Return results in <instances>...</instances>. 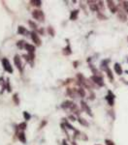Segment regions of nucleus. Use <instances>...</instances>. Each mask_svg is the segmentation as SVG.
<instances>
[{
    "label": "nucleus",
    "instance_id": "412c9836",
    "mask_svg": "<svg viewBox=\"0 0 128 145\" xmlns=\"http://www.w3.org/2000/svg\"><path fill=\"white\" fill-rule=\"evenodd\" d=\"M25 127H26V124H25V123H21V124L18 125V128L20 130H25Z\"/></svg>",
    "mask_w": 128,
    "mask_h": 145
},
{
    "label": "nucleus",
    "instance_id": "9d476101",
    "mask_svg": "<svg viewBox=\"0 0 128 145\" xmlns=\"http://www.w3.org/2000/svg\"><path fill=\"white\" fill-rule=\"evenodd\" d=\"M78 14H79V11H78V10H76V11H73V12L71 13V16H70V19H72V20H75V19L77 18V16H78Z\"/></svg>",
    "mask_w": 128,
    "mask_h": 145
},
{
    "label": "nucleus",
    "instance_id": "bb28decb",
    "mask_svg": "<svg viewBox=\"0 0 128 145\" xmlns=\"http://www.w3.org/2000/svg\"><path fill=\"white\" fill-rule=\"evenodd\" d=\"M63 145H67V144H66V142H65V141H63Z\"/></svg>",
    "mask_w": 128,
    "mask_h": 145
},
{
    "label": "nucleus",
    "instance_id": "2eb2a0df",
    "mask_svg": "<svg viewBox=\"0 0 128 145\" xmlns=\"http://www.w3.org/2000/svg\"><path fill=\"white\" fill-rule=\"evenodd\" d=\"M79 122H80L82 125H84V126H88V123L86 122L85 119H83V118H79Z\"/></svg>",
    "mask_w": 128,
    "mask_h": 145
},
{
    "label": "nucleus",
    "instance_id": "a878e982",
    "mask_svg": "<svg viewBox=\"0 0 128 145\" xmlns=\"http://www.w3.org/2000/svg\"><path fill=\"white\" fill-rule=\"evenodd\" d=\"M49 31L50 32V34H52V36H54V32H53V29H52V28H50V27L49 28Z\"/></svg>",
    "mask_w": 128,
    "mask_h": 145
},
{
    "label": "nucleus",
    "instance_id": "39448f33",
    "mask_svg": "<svg viewBox=\"0 0 128 145\" xmlns=\"http://www.w3.org/2000/svg\"><path fill=\"white\" fill-rule=\"evenodd\" d=\"M31 39H32V41H33L37 45H41V40L39 39L38 35H37L35 32H32V33H31Z\"/></svg>",
    "mask_w": 128,
    "mask_h": 145
},
{
    "label": "nucleus",
    "instance_id": "20e7f679",
    "mask_svg": "<svg viewBox=\"0 0 128 145\" xmlns=\"http://www.w3.org/2000/svg\"><path fill=\"white\" fill-rule=\"evenodd\" d=\"M91 79L93 80V82L97 83L99 86H103V85H104L103 80H102V78H101L100 77H98V76H94V77H92V78H91Z\"/></svg>",
    "mask_w": 128,
    "mask_h": 145
},
{
    "label": "nucleus",
    "instance_id": "7ed1b4c3",
    "mask_svg": "<svg viewBox=\"0 0 128 145\" xmlns=\"http://www.w3.org/2000/svg\"><path fill=\"white\" fill-rule=\"evenodd\" d=\"M14 61H15V64H16V66L18 67V69L20 72H22V65H21V61H20L19 56H18V55H16L15 58H14Z\"/></svg>",
    "mask_w": 128,
    "mask_h": 145
},
{
    "label": "nucleus",
    "instance_id": "5701e85b",
    "mask_svg": "<svg viewBox=\"0 0 128 145\" xmlns=\"http://www.w3.org/2000/svg\"><path fill=\"white\" fill-rule=\"evenodd\" d=\"M23 116L25 117V119H26V120H29V119H30V115H29L27 112H23Z\"/></svg>",
    "mask_w": 128,
    "mask_h": 145
},
{
    "label": "nucleus",
    "instance_id": "6e6552de",
    "mask_svg": "<svg viewBox=\"0 0 128 145\" xmlns=\"http://www.w3.org/2000/svg\"><path fill=\"white\" fill-rule=\"evenodd\" d=\"M108 6H109L110 10H111L113 13H116V5L114 4L113 1H108Z\"/></svg>",
    "mask_w": 128,
    "mask_h": 145
},
{
    "label": "nucleus",
    "instance_id": "9b49d317",
    "mask_svg": "<svg viewBox=\"0 0 128 145\" xmlns=\"http://www.w3.org/2000/svg\"><path fill=\"white\" fill-rule=\"evenodd\" d=\"M72 105H73V103H71L70 101H66V102H64V103L62 104V107H63V108L71 107V106H72Z\"/></svg>",
    "mask_w": 128,
    "mask_h": 145
},
{
    "label": "nucleus",
    "instance_id": "a211bd4d",
    "mask_svg": "<svg viewBox=\"0 0 128 145\" xmlns=\"http://www.w3.org/2000/svg\"><path fill=\"white\" fill-rule=\"evenodd\" d=\"M24 45H25V42H23V41H19V42L18 43V46L19 48L24 47Z\"/></svg>",
    "mask_w": 128,
    "mask_h": 145
},
{
    "label": "nucleus",
    "instance_id": "1a4fd4ad",
    "mask_svg": "<svg viewBox=\"0 0 128 145\" xmlns=\"http://www.w3.org/2000/svg\"><path fill=\"white\" fill-rule=\"evenodd\" d=\"M81 106H82L83 109H85V111H86V112H87L89 115H92V114H91V111H90V108H89V107L86 106V104H85V102H82V103H81Z\"/></svg>",
    "mask_w": 128,
    "mask_h": 145
},
{
    "label": "nucleus",
    "instance_id": "f257e3e1",
    "mask_svg": "<svg viewBox=\"0 0 128 145\" xmlns=\"http://www.w3.org/2000/svg\"><path fill=\"white\" fill-rule=\"evenodd\" d=\"M32 16L35 19H38V20H41V21H44V14L39 11V10H35L32 12Z\"/></svg>",
    "mask_w": 128,
    "mask_h": 145
},
{
    "label": "nucleus",
    "instance_id": "dca6fc26",
    "mask_svg": "<svg viewBox=\"0 0 128 145\" xmlns=\"http://www.w3.org/2000/svg\"><path fill=\"white\" fill-rule=\"evenodd\" d=\"M27 31H26V29H24V27H22V26H19L18 27V33L19 34H25Z\"/></svg>",
    "mask_w": 128,
    "mask_h": 145
},
{
    "label": "nucleus",
    "instance_id": "423d86ee",
    "mask_svg": "<svg viewBox=\"0 0 128 145\" xmlns=\"http://www.w3.org/2000/svg\"><path fill=\"white\" fill-rule=\"evenodd\" d=\"M24 47H25V50H27L29 53H31V54H33L34 51H35V47H34L32 45L25 44V45H24Z\"/></svg>",
    "mask_w": 128,
    "mask_h": 145
},
{
    "label": "nucleus",
    "instance_id": "f8f14e48",
    "mask_svg": "<svg viewBox=\"0 0 128 145\" xmlns=\"http://www.w3.org/2000/svg\"><path fill=\"white\" fill-rule=\"evenodd\" d=\"M63 53L65 54V55H69V54H71V48H70V45H67L64 50H63Z\"/></svg>",
    "mask_w": 128,
    "mask_h": 145
},
{
    "label": "nucleus",
    "instance_id": "4468645a",
    "mask_svg": "<svg viewBox=\"0 0 128 145\" xmlns=\"http://www.w3.org/2000/svg\"><path fill=\"white\" fill-rule=\"evenodd\" d=\"M30 3L33 6H40L41 5V1H39V0H32V1H30Z\"/></svg>",
    "mask_w": 128,
    "mask_h": 145
},
{
    "label": "nucleus",
    "instance_id": "c85d7f7f",
    "mask_svg": "<svg viewBox=\"0 0 128 145\" xmlns=\"http://www.w3.org/2000/svg\"><path fill=\"white\" fill-rule=\"evenodd\" d=\"M97 145H100V144H97Z\"/></svg>",
    "mask_w": 128,
    "mask_h": 145
},
{
    "label": "nucleus",
    "instance_id": "f03ea898",
    "mask_svg": "<svg viewBox=\"0 0 128 145\" xmlns=\"http://www.w3.org/2000/svg\"><path fill=\"white\" fill-rule=\"evenodd\" d=\"M2 64H3V67H4L5 71H7L9 72H13V68H12V66H11V64H10L8 59H6V58L2 59Z\"/></svg>",
    "mask_w": 128,
    "mask_h": 145
},
{
    "label": "nucleus",
    "instance_id": "4be33fe9",
    "mask_svg": "<svg viewBox=\"0 0 128 145\" xmlns=\"http://www.w3.org/2000/svg\"><path fill=\"white\" fill-rule=\"evenodd\" d=\"M29 25H30L31 27H33L34 29H36V28H37V25H36V24H35L33 21H29Z\"/></svg>",
    "mask_w": 128,
    "mask_h": 145
},
{
    "label": "nucleus",
    "instance_id": "6ab92c4d",
    "mask_svg": "<svg viewBox=\"0 0 128 145\" xmlns=\"http://www.w3.org/2000/svg\"><path fill=\"white\" fill-rule=\"evenodd\" d=\"M78 93L81 95V97H85V91H84L83 88H80V89L78 90Z\"/></svg>",
    "mask_w": 128,
    "mask_h": 145
},
{
    "label": "nucleus",
    "instance_id": "cd10ccee",
    "mask_svg": "<svg viewBox=\"0 0 128 145\" xmlns=\"http://www.w3.org/2000/svg\"><path fill=\"white\" fill-rule=\"evenodd\" d=\"M126 74H128V71H126Z\"/></svg>",
    "mask_w": 128,
    "mask_h": 145
},
{
    "label": "nucleus",
    "instance_id": "f3484780",
    "mask_svg": "<svg viewBox=\"0 0 128 145\" xmlns=\"http://www.w3.org/2000/svg\"><path fill=\"white\" fill-rule=\"evenodd\" d=\"M118 17H120L121 18V20H126V17H125V15L124 14H122L120 11H119V14H118Z\"/></svg>",
    "mask_w": 128,
    "mask_h": 145
},
{
    "label": "nucleus",
    "instance_id": "aec40b11",
    "mask_svg": "<svg viewBox=\"0 0 128 145\" xmlns=\"http://www.w3.org/2000/svg\"><path fill=\"white\" fill-rule=\"evenodd\" d=\"M107 72H108V77H109V78H110L111 80H113V79H114V77H113V75H112V72H111L110 69L107 70Z\"/></svg>",
    "mask_w": 128,
    "mask_h": 145
},
{
    "label": "nucleus",
    "instance_id": "393cba45",
    "mask_svg": "<svg viewBox=\"0 0 128 145\" xmlns=\"http://www.w3.org/2000/svg\"><path fill=\"white\" fill-rule=\"evenodd\" d=\"M14 101L15 103H17V105H18V95H14Z\"/></svg>",
    "mask_w": 128,
    "mask_h": 145
},
{
    "label": "nucleus",
    "instance_id": "0eeeda50",
    "mask_svg": "<svg viewBox=\"0 0 128 145\" xmlns=\"http://www.w3.org/2000/svg\"><path fill=\"white\" fill-rule=\"evenodd\" d=\"M115 71H116V72L117 75H121V74H122V68H121V66H120L119 64H117V63L115 64Z\"/></svg>",
    "mask_w": 128,
    "mask_h": 145
},
{
    "label": "nucleus",
    "instance_id": "b1692460",
    "mask_svg": "<svg viewBox=\"0 0 128 145\" xmlns=\"http://www.w3.org/2000/svg\"><path fill=\"white\" fill-rule=\"evenodd\" d=\"M105 142H106V144H107V145H115V144H114V142H113L112 140H109V139H106V141H105Z\"/></svg>",
    "mask_w": 128,
    "mask_h": 145
},
{
    "label": "nucleus",
    "instance_id": "ddd939ff",
    "mask_svg": "<svg viewBox=\"0 0 128 145\" xmlns=\"http://www.w3.org/2000/svg\"><path fill=\"white\" fill-rule=\"evenodd\" d=\"M18 139H19L21 142L25 143V141H26V139H25V135H24V134H23V133H20V134H18Z\"/></svg>",
    "mask_w": 128,
    "mask_h": 145
}]
</instances>
